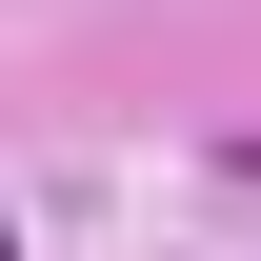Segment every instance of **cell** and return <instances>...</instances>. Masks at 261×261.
<instances>
[{
    "label": "cell",
    "mask_w": 261,
    "mask_h": 261,
    "mask_svg": "<svg viewBox=\"0 0 261 261\" xmlns=\"http://www.w3.org/2000/svg\"><path fill=\"white\" fill-rule=\"evenodd\" d=\"M0 261H20V221H0Z\"/></svg>",
    "instance_id": "cell-1"
}]
</instances>
